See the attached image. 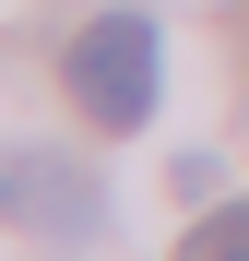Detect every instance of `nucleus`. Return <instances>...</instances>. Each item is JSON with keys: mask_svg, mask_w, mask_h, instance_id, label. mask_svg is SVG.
<instances>
[{"mask_svg": "<svg viewBox=\"0 0 249 261\" xmlns=\"http://www.w3.org/2000/svg\"><path fill=\"white\" fill-rule=\"evenodd\" d=\"M166 36H154V12H95V24H83L71 36V107L83 119H95V130H143L154 119V95H166Z\"/></svg>", "mask_w": 249, "mask_h": 261, "instance_id": "nucleus-1", "label": "nucleus"}, {"mask_svg": "<svg viewBox=\"0 0 249 261\" xmlns=\"http://www.w3.org/2000/svg\"><path fill=\"white\" fill-rule=\"evenodd\" d=\"M178 261H249V202L237 214H202V226L178 238Z\"/></svg>", "mask_w": 249, "mask_h": 261, "instance_id": "nucleus-3", "label": "nucleus"}, {"mask_svg": "<svg viewBox=\"0 0 249 261\" xmlns=\"http://www.w3.org/2000/svg\"><path fill=\"white\" fill-rule=\"evenodd\" d=\"M237 60H249V0H237Z\"/></svg>", "mask_w": 249, "mask_h": 261, "instance_id": "nucleus-4", "label": "nucleus"}, {"mask_svg": "<svg viewBox=\"0 0 249 261\" xmlns=\"http://www.w3.org/2000/svg\"><path fill=\"white\" fill-rule=\"evenodd\" d=\"M0 226H24V238H60V249H83V238H107V178H95L83 154L12 143V154H0Z\"/></svg>", "mask_w": 249, "mask_h": 261, "instance_id": "nucleus-2", "label": "nucleus"}]
</instances>
